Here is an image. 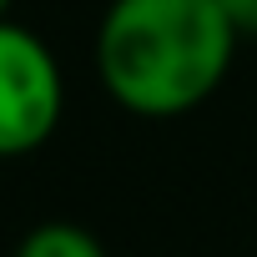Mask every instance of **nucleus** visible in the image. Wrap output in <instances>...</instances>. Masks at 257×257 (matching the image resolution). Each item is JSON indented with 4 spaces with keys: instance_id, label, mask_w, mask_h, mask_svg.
Returning <instances> with one entry per match:
<instances>
[{
    "instance_id": "nucleus-1",
    "label": "nucleus",
    "mask_w": 257,
    "mask_h": 257,
    "mask_svg": "<svg viewBox=\"0 0 257 257\" xmlns=\"http://www.w3.org/2000/svg\"><path fill=\"white\" fill-rule=\"evenodd\" d=\"M237 41L217 0H111L96 31V76L121 111L167 121L227 81Z\"/></svg>"
},
{
    "instance_id": "nucleus-2",
    "label": "nucleus",
    "mask_w": 257,
    "mask_h": 257,
    "mask_svg": "<svg viewBox=\"0 0 257 257\" xmlns=\"http://www.w3.org/2000/svg\"><path fill=\"white\" fill-rule=\"evenodd\" d=\"M66 111V81L51 56V46L16 26L0 21V157H26L51 142Z\"/></svg>"
},
{
    "instance_id": "nucleus-3",
    "label": "nucleus",
    "mask_w": 257,
    "mask_h": 257,
    "mask_svg": "<svg viewBox=\"0 0 257 257\" xmlns=\"http://www.w3.org/2000/svg\"><path fill=\"white\" fill-rule=\"evenodd\" d=\"M16 257H106V247L76 222H41L21 237Z\"/></svg>"
},
{
    "instance_id": "nucleus-4",
    "label": "nucleus",
    "mask_w": 257,
    "mask_h": 257,
    "mask_svg": "<svg viewBox=\"0 0 257 257\" xmlns=\"http://www.w3.org/2000/svg\"><path fill=\"white\" fill-rule=\"evenodd\" d=\"M217 11L232 21L237 36H257V0H217Z\"/></svg>"
},
{
    "instance_id": "nucleus-5",
    "label": "nucleus",
    "mask_w": 257,
    "mask_h": 257,
    "mask_svg": "<svg viewBox=\"0 0 257 257\" xmlns=\"http://www.w3.org/2000/svg\"><path fill=\"white\" fill-rule=\"evenodd\" d=\"M6 11H11V0H0V21H6Z\"/></svg>"
}]
</instances>
